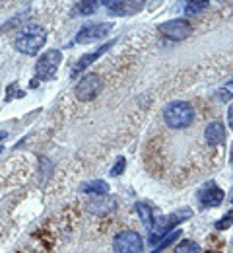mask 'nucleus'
Wrapping results in <instances>:
<instances>
[{
    "label": "nucleus",
    "instance_id": "obj_18",
    "mask_svg": "<svg viewBox=\"0 0 233 253\" xmlns=\"http://www.w3.org/2000/svg\"><path fill=\"white\" fill-rule=\"evenodd\" d=\"M98 6H100V2H80L76 10H78L80 14H92V12L98 10Z\"/></svg>",
    "mask_w": 233,
    "mask_h": 253
},
{
    "label": "nucleus",
    "instance_id": "obj_5",
    "mask_svg": "<svg viewBox=\"0 0 233 253\" xmlns=\"http://www.w3.org/2000/svg\"><path fill=\"white\" fill-rule=\"evenodd\" d=\"M101 92V76L96 72H90L86 76H82L76 84V90L74 94L80 101H92L96 99L98 94Z\"/></svg>",
    "mask_w": 233,
    "mask_h": 253
},
{
    "label": "nucleus",
    "instance_id": "obj_4",
    "mask_svg": "<svg viewBox=\"0 0 233 253\" xmlns=\"http://www.w3.org/2000/svg\"><path fill=\"white\" fill-rule=\"evenodd\" d=\"M113 250H115V253H142L144 252V242H142L138 232L123 230L115 236Z\"/></svg>",
    "mask_w": 233,
    "mask_h": 253
},
{
    "label": "nucleus",
    "instance_id": "obj_24",
    "mask_svg": "<svg viewBox=\"0 0 233 253\" xmlns=\"http://www.w3.org/2000/svg\"><path fill=\"white\" fill-rule=\"evenodd\" d=\"M4 138H6V132H4V130H0V142H2ZM0 152H2V146H0Z\"/></svg>",
    "mask_w": 233,
    "mask_h": 253
},
{
    "label": "nucleus",
    "instance_id": "obj_3",
    "mask_svg": "<svg viewBox=\"0 0 233 253\" xmlns=\"http://www.w3.org/2000/svg\"><path fill=\"white\" fill-rule=\"evenodd\" d=\"M61 61H63V53L59 49H51V51L43 53L35 64V76L39 80H51L57 74V68H59Z\"/></svg>",
    "mask_w": 233,
    "mask_h": 253
},
{
    "label": "nucleus",
    "instance_id": "obj_14",
    "mask_svg": "<svg viewBox=\"0 0 233 253\" xmlns=\"http://www.w3.org/2000/svg\"><path fill=\"white\" fill-rule=\"evenodd\" d=\"M80 191L86 193V195H96V197L109 195V183L103 181V179H92V181H86V183L80 187Z\"/></svg>",
    "mask_w": 233,
    "mask_h": 253
},
{
    "label": "nucleus",
    "instance_id": "obj_17",
    "mask_svg": "<svg viewBox=\"0 0 233 253\" xmlns=\"http://www.w3.org/2000/svg\"><path fill=\"white\" fill-rule=\"evenodd\" d=\"M208 6H210L208 2H189L187 8H185V12H187L189 16H195V14H199L202 10H206Z\"/></svg>",
    "mask_w": 233,
    "mask_h": 253
},
{
    "label": "nucleus",
    "instance_id": "obj_20",
    "mask_svg": "<svg viewBox=\"0 0 233 253\" xmlns=\"http://www.w3.org/2000/svg\"><path fill=\"white\" fill-rule=\"evenodd\" d=\"M232 224H233V211H230L222 220L216 222V228H218V230H226V228H230Z\"/></svg>",
    "mask_w": 233,
    "mask_h": 253
},
{
    "label": "nucleus",
    "instance_id": "obj_19",
    "mask_svg": "<svg viewBox=\"0 0 233 253\" xmlns=\"http://www.w3.org/2000/svg\"><path fill=\"white\" fill-rule=\"evenodd\" d=\"M179 236H181V230H175L173 234H169V236H166V242H164L162 246H158V248H156V250H154L152 253H160L162 250H166L167 246H171V244H173V242H175V240H177Z\"/></svg>",
    "mask_w": 233,
    "mask_h": 253
},
{
    "label": "nucleus",
    "instance_id": "obj_11",
    "mask_svg": "<svg viewBox=\"0 0 233 253\" xmlns=\"http://www.w3.org/2000/svg\"><path fill=\"white\" fill-rule=\"evenodd\" d=\"M103 6H107V10H109L111 14H117V16H131V14H136V12L144 6V2H129V0L111 2V0H107V2H103Z\"/></svg>",
    "mask_w": 233,
    "mask_h": 253
},
{
    "label": "nucleus",
    "instance_id": "obj_26",
    "mask_svg": "<svg viewBox=\"0 0 233 253\" xmlns=\"http://www.w3.org/2000/svg\"><path fill=\"white\" fill-rule=\"evenodd\" d=\"M230 88H232V90H233V82H232V84H230Z\"/></svg>",
    "mask_w": 233,
    "mask_h": 253
},
{
    "label": "nucleus",
    "instance_id": "obj_22",
    "mask_svg": "<svg viewBox=\"0 0 233 253\" xmlns=\"http://www.w3.org/2000/svg\"><path fill=\"white\" fill-rule=\"evenodd\" d=\"M228 123H230V128L233 130V103L230 105V109H228Z\"/></svg>",
    "mask_w": 233,
    "mask_h": 253
},
{
    "label": "nucleus",
    "instance_id": "obj_2",
    "mask_svg": "<svg viewBox=\"0 0 233 253\" xmlns=\"http://www.w3.org/2000/svg\"><path fill=\"white\" fill-rule=\"evenodd\" d=\"M164 119L169 128H187L195 121V107L189 101H173L164 109Z\"/></svg>",
    "mask_w": 233,
    "mask_h": 253
},
{
    "label": "nucleus",
    "instance_id": "obj_15",
    "mask_svg": "<svg viewBox=\"0 0 233 253\" xmlns=\"http://www.w3.org/2000/svg\"><path fill=\"white\" fill-rule=\"evenodd\" d=\"M136 212L146 228H154V216H152V209L148 203H136Z\"/></svg>",
    "mask_w": 233,
    "mask_h": 253
},
{
    "label": "nucleus",
    "instance_id": "obj_13",
    "mask_svg": "<svg viewBox=\"0 0 233 253\" xmlns=\"http://www.w3.org/2000/svg\"><path fill=\"white\" fill-rule=\"evenodd\" d=\"M204 136H206V142L210 146H222L226 142V128L220 121H214V123H210L206 126Z\"/></svg>",
    "mask_w": 233,
    "mask_h": 253
},
{
    "label": "nucleus",
    "instance_id": "obj_16",
    "mask_svg": "<svg viewBox=\"0 0 233 253\" xmlns=\"http://www.w3.org/2000/svg\"><path fill=\"white\" fill-rule=\"evenodd\" d=\"M175 253H202V250H200V246L195 240H183V242L177 246Z\"/></svg>",
    "mask_w": 233,
    "mask_h": 253
},
{
    "label": "nucleus",
    "instance_id": "obj_12",
    "mask_svg": "<svg viewBox=\"0 0 233 253\" xmlns=\"http://www.w3.org/2000/svg\"><path fill=\"white\" fill-rule=\"evenodd\" d=\"M113 207H115V199L109 195H101V197H96L86 203V209L94 214H107L113 211Z\"/></svg>",
    "mask_w": 233,
    "mask_h": 253
},
{
    "label": "nucleus",
    "instance_id": "obj_1",
    "mask_svg": "<svg viewBox=\"0 0 233 253\" xmlns=\"http://www.w3.org/2000/svg\"><path fill=\"white\" fill-rule=\"evenodd\" d=\"M47 43V32L43 26L39 24H28L26 28H22L14 45L20 53L24 55H37Z\"/></svg>",
    "mask_w": 233,
    "mask_h": 253
},
{
    "label": "nucleus",
    "instance_id": "obj_8",
    "mask_svg": "<svg viewBox=\"0 0 233 253\" xmlns=\"http://www.w3.org/2000/svg\"><path fill=\"white\" fill-rule=\"evenodd\" d=\"M189 216H191V212H189V211H187V212H183V214L173 212V214H169V216H162L158 222H154V224H158V226H156V232L152 234L150 242H152V244H158V242H160V236L167 234L175 224H179V222L185 220V218H189Z\"/></svg>",
    "mask_w": 233,
    "mask_h": 253
},
{
    "label": "nucleus",
    "instance_id": "obj_23",
    "mask_svg": "<svg viewBox=\"0 0 233 253\" xmlns=\"http://www.w3.org/2000/svg\"><path fill=\"white\" fill-rule=\"evenodd\" d=\"M220 95H222V97H224V101H228V99H230V97H232V95H230V92H224V90H222V92H220Z\"/></svg>",
    "mask_w": 233,
    "mask_h": 253
},
{
    "label": "nucleus",
    "instance_id": "obj_27",
    "mask_svg": "<svg viewBox=\"0 0 233 253\" xmlns=\"http://www.w3.org/2000/svg\"><path fill=\"white\" fill-rule=\"evenodd\" d=\"M230 199H232V203H233V195H232V197H230Z\"/></svg>",
    "mask_w": 233,
    "mask_h": 253
},
{
    "label": "nucleus",
    "instance_id": "obj_21",
    "mask_svg": "<svg viewBox=\"0 0 233 253\" xmlns=\"http://www.w3.org/2000/svg\"><path fill=\"white\" fill-rule=\"evenodd\" d=\"M123 169H125V158H119L117 160V164L113 166V169H111V175H121Z\"/></svg>",
    "mask_w": 233,
    "mask_h": 253
},
{
    "label": "nucleus",
    "instance_id": "obj_7",
    "mask_svg": "<svg viewBox=\"0 0 233 253\" xmlns=\"http://www.w3.org/2000/svg\"><path fill=\"white\" fill-rule=\"evenodd\" d=\"M113 30V24H86L80 32L76 33V43H92L105 37Z\"/></svg>",
    "mask_w": 233,
    "mask_h": 253
},
{
    "label": "nucleus",
    "instance_id": "obj_25",
    "mask_svg": "<svg viewBox=\"0 0 233 253\" xmlns=\"http://www.w3.org/2000/svg\"><path fill=\"white\" fill-rule=\"evenodd\" d=\"M230 160H232V166H233V146H232V156H230Z\"/></svg>",
    "mask_w": 233,
    "mask_h": 253
},
{
    "label": "nucleus",
    "instance_id": "obj_10",
    "mask_svg": "<svg viewBox=\"0 0 233 253\" xmlns=\"http://www.w3.org/2000/svg\"><path fill=\"white\" fill-rule=\"evenodd\" d=\"M199 201L202 207H218L224 201V191L220 189L214 181H210L199 191Z\"/></svg>",
    "mask_w": 233,
    "mask_h": 253
},
{
    "label": "nucleus",
    "instance_id": "obj_6",
    "mask_svg": "<svg viewBox=\"0 0 233 253\" xmlns=\"http://www.w3.org/2000/svg\"><path fill=\"white\" fill-rule=\"evenodd\" d=\"M160 33H164L169 39H185L193 33V26L187 22V20H171V22H166V24H160L158 26Z\"/></svg>",
    "mask_w": 233,
    "mask_h": 253
},
{
    "label": "nucleus",
    "instance_id": "obj_9",
    "mask_svg": "<svg viewBox=\"0 0 233 253\" xmlns=\"http://www.w3.org/2000/svg\"><path fill=\"white\" fill-rule=\"evenodd\" d=\"M113 45H115V39H113V41H107V43H103L100 49H96V51H92V53H86L84 57H80V59H78V63L74 64L72 76H78V74H80V72H84L88 66H92V64L96 63V61L100 59L103 53H107V51H109Z\"/></svg>",
    "mask_w": 233,
    "mask_h": 253
}]
</instances>
